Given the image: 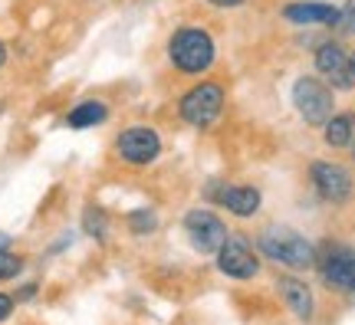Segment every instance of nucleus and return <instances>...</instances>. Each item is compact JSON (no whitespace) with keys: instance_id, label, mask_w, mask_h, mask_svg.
Listing matches in <instances>:
<instances>
[{"instance_id":"1","label":"nucleus","mask_w":355,"mask_h":325,"mask_svg":"<svg viewBox=\"0 0 355 325\" xmlns=\"http://www.w3.org/2000/svg\"><path fill=\"white\" fill-rule=\"evenodd\" d=\"M214 56H217L214 37L207 30H201V26H181L168 39V60H171L178 73L184 76L207 73L214 66Z\"/></svg>"},{"instance_id":"2","label":"nucleus","mask_w":355,"mask_h":325,"mask_svg":"<svg viewBox=\"0 0 355 325\" xmlns=\"http://www.w3.org/2000/svg\"><path fill=\"white\" fill-rule=\"evenodd\" d=\"M260 253L290 270H309L316 263L313 243L303 234H296L293 227H266L260 234Z\"/></svg>"},{"instance_id":"3","label":"nucleus","mask_w":355,"mask_h":325,"mask_svg":"<svg viewBox=\"0 0 355 325\" xmlns=\"http://www.w3.org/2000/svg\"><path fill=\"white\" fill-rule=\"evenodd\" d=\"M224 102H227V92L220 82L214 79H204L198 86H191L181 102H178V115L188 122L191 128H211L224 112Z\"/></svg>"},{"instance_id":"4","label":"nucleus","mask_w":355,"mask_h":325,"mask_svg":"<svg viewBox=\"0 0 355 325\" xmlns=\"http://www.w3.org/2000/svg\"><path fill=\"white\" fill-rule=\"evenodd\" d=\"M293 105H296V112L306 125L322 128L329 122L332 109H336V99H332V89L319 76H300L293 82Z\"/></svg>"},{"instance_id":"5","label":"nucleus","mask_w":355,"mask_h":325,"mask_svg":"<svg viewBox=\"0 0 355 325\" xmlns=\"http://www.w3.org/2000/svg\"><path fill=\"white\" fill-rule=\"evenodd\" d=\"M115 155L125 164H132V168H145V164H152L155 158L162 155V138L148 125H132V128H125V132H119V138H115Z\"/></svg>"},{"instance_id":"6","label":"nucleus","mask_w":355,"mask_h":325,"mask_svg":"<svg viewBox=\"0 0 355 325\" xmlns=\"http://www.w3.org/2000/svg\"><path fill=\"white\" fill-rule=\"evenodd\" d=\"M184 234H188V240H191V247H194V250L217 253L220 250V243L227 240V227H224V220H220L214 211L198 207V211L184 213Z\"/></svg>"},{"instance_id":"7","label":"nucleus","mask_w":355,"mask_h":325,"mask_svg":"<svg viewBox=\"0 0 355 325\" xmlns=\"http://www.w3.org/2000/svg\"><path fill=\"white\" fill-rule=\"evenodd\" d=\"M316 73L329 89H352L355 86V66L352 56L339 43H322L316 50Z\"/></svg>"},{"instance_id":"8","label":"nucleus","mask_w":355,"mask_h":325,"mask_svg":"<svg viewBox=\"0 0 355 325\" xmlns=\"http://www.w3.org/2000/svg\"><path fill=\"white\" fill-rule=\"evenodd\" d=\"M309 181L322 200L329 204H345L352 197V175L345 171L343 164H332V161H313L309 164Z\"/></svg>"},{"instance_id":"9","label":"nucleus","mask_w":355,"mask_h":325,"mask_svg":"<svg viewBox=\"0 0 355 325\" xmlns=\"http://www.w3.org/2000/svg\"><path fill=\"white\" fill-rule=\"evenodd\" d=\"M217 270L230 279H254L260 273V256L241 237H227L217 250Z\"/></svg>"},{"instance_id":"10","label":"nucleus","mask_w":355,"mask_h":325,"mask_svg":"<svg viewBox=\"0 0 355 325\" xmlns=\"http://www.w3.org/2000/svg\"><path fill=\"white\" fill-rule=\"evenodd\" d=\"M207 197L227 207V213L234 217H254L260 211V191L250 188V184H224V181H214L207 188Z\"/></svg>"},{"instance_id":"11","label":"nucleus","mask_w":355,"mask_h":325,"mask_svg":"<svg viewBox=\"0 0 355 325\" xmlns=\"http://www.w3.org/2000/svg\"><path fill=\"white\" fill-rule=\"evenodd\" d=\"M343 10L332 3H316V0H296L283 7V20L296 26H339Z\"/></svg>"},{"instance_id":"12","label":"nucleus","mask_w":355,"mask_h":325,"mask_svg":"<svg viewBox=\"0 0 355 325\" xmlns=\"http://www.w3.org/2000/svg\"><path fill=\"white\" fill-rule=\"evenodd\" d=\"M322 283L339 292H355V253H332L322 263Z\"/></svg>"},{"instance_id":"13","label":"nucleus","mask_w":355,"mask_h":325,"mask_svg":"<svg viewBox=\"0 0 355 325\" xmlns=\"http://www.w3.org/2000/svg\"><path fill=\"white\" fill-rule=\"evenodd\" d=\"M279 296L286 302V309H290L296 319H313V292L306 286L303 279H296V276H279Z\"/></svg>"},{"instance_id":"14","label":"nucleus","mask_w":355,"mask_h":325,"mask_svg":"<svg viewBox=\"0 0 355 325\" xmlns=\"http://www.w3.org/2000/svg\"><path fill=\"white\" fill-rule=\"evenodd\" d=\"M326 145L329 148H349L355 141V112H343V115H329V122L322 125Z\"/></svg>"},{"instance_id":"15","label":"nucleus","mask_w":355,"mask_h":325,"mask_svg":"<svg viewBox=\"0 0 355 325\" xmlns=\"http://www.w3.org/2000/svg\"><path fill=\"white\" fill-rule=\"evenodd\" d=\"M105 118H109V109H105L99 99H86V102H79L76 109H69V115H66V125L79 132V128L102 125Z\"/></svg>"},{"instance_id":"16","label":"nucleus","mask_w":355,"mask_h":325,"mask_svg":"<svg viewBox=\"0 0 355 325\" xmlns=\"http://www.w3.org/2000/svg\"><path fill=\"white\" fill-rule=\"evenodd\" d=\"M83 227H86L89 237L105 240V230H109V217H105V211H102V207H86V213H83Z\"/></svg>"},{"instance_id":"17","label":"nucleus","mask_w":355,"mask_h":325,"mask_svg":"<svg viewBox=\"0 0 355 325\" xmlns=\"http://www.w3.org/2000/svg\"><path fill=\"white\" fill-rule=\"evenodd\" d=\"M128 227H132V234H152L158 227V217L152 211H135L128 213Z\"/></svg>"},{"instance_id":"18","label":"nucleus","mask_w":355,"mask_h":325,"mask_svg":"<svg viewBox=\"0 0 355 325\" xmlns=\"http://www.w3.org/2000/svg\"><path fill=\"white\" fill-rule=\"evenodd\" d=\"M24 270V260L10 250H0V279H13V276Z\"/></svg>"},{"instance_id":"19","label":"nucleus","mask_w":355,"mask_h":325,"mask_svg":"<svg viewBox=\"0 0 355 325\" xmlns=\"http://www.w3.org/2000/svg\"><path fill=\"white\" fill-rule=\"evenodd\" d=\"M343 17H339V26H343L345 33H355V0H349L345 7H339Z\"/></svg>"},{"instance_id":"20","label":"nucleus","mask_w":355,"mask_h":325,"mask_svg":"<svg viewBox=\"0 0 355 325\" xmlns=\"http://www.w3.org/2000/svg\"><path fill=\"white\" fill-rule=\"evenodd\" d=\"M10 315H13V296L0 292V322H7Z\"/></svg>"},{"instance_id":"21","label":"nucleus","mask_w":355,"mask_h":325,"mask_svg":"<svg viewBox=\"0 0 355 325\" xmlns=\"http://www.w3.org/2000/svg\"><path fill=\"white\" fill-rule=\"evenodd\" d=\"M207 3H214V7H243L247 0H207Z\"/></svg>"},{"instance_id":"22","label":"nucleus","mask_w":355,"mask_h":325,"mask_svg":"<svg viewBox=\"0 0 355 325\" xmlns=\"http://www.w3.org/2000/svg\"><path fill=\"white\" fill-rule=\"evenodd\" d=\"M3 63H7V46L0 43V69H3Z\"/></svg>"},{"instance_id":"23","label":"nucleus","mask_w":355,"mask_h":325,"mask_svg":"<svg viewBox=\"0 0 355 325\" xmlns=\"http://www.w3.org/2000/svg\"><path fill=\"white\" fill-rule=\"evenodd\" d=\"M352 66H355V53H352Z\"/></svg>"},{"instance_id":"24","label":"nucleus","mask_w":355,"mask_h":325,"mask_svg":"<svg viewBox=\"0 0 355 325\" xmlns=\"http://www.w3.org/2000/svg\"><path fill=\"white\" fill-rule=\"evenodd\" d=\"M352 155H355V141H352Z\"/></svg>"}]
</instances>
